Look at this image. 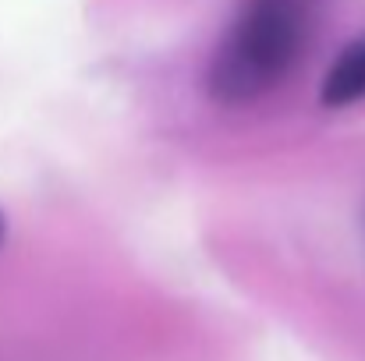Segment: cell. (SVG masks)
I'll list each match as a JSON object with an SVG mask.
<instances>
[{
    "label": "cell",
    "instance_id": "277c9868",
    "mask_svg": "<svg viewBox=\"0 0 365 361\" xmlns=\"http://www.w3.org/2000/svg\"><path fill=\"white\" fill-rule=\"evenodd\" d=\"M362 227H365V216H362Z\"/></svg>",
    "mask_w": 365,
    "mask_h": 361
},
{
    "label": "cell",
    "instance_id": "7a4b0ae2",
    "mask_svg": "<svg viewBox=\"0 0 365 361\" xmlns=\"http://www.w3.org/2000/svg\"><path fill=\"white\" fill-rule=\"evenodd\" d=\"M365 100V36L351 39L319 82V103L327 110H344Z\"/></svg>",
    "mask_w": 365,
    "mask_h": 361
},
{
    "label": "cell",
    "instance_id": "3957f363",
    "mask_svg": "<svg viewBox=\"0 0 365 361\" xmlns=\"http://www.w3.org/2000/svg\"><path fill=\"white\" fill-rule=\"evenodd\" d=\"M0 241H4V216H0Z\"/></svg>",
    "mask_w": 365,
    "mask_h": 361
},
{
    "label": "cell",
    "instance_id": "6da1fadb",
    "mask_svg": "<svg viewBox=\"0 0 365 361\" xmlns=\"http://www.w3.org/2000/svg\"><path fill=\"white\" fill-rule=\"evenodd\" d=\"M312 28V0H245L220 39L206 85L224 107L269 96L298 64Z\"/></svg>",
    "mask_w": 365,
    "mask_h": 361
}]
</instances>
